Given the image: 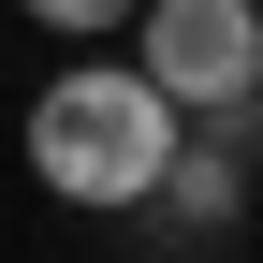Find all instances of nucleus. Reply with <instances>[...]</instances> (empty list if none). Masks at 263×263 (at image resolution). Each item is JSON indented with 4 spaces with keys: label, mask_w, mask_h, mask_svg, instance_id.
Returning <instances> with one entry per match:
<instances>
[{
    "label": "nucleus",
    "mask_w": 263,
    "mask_h": 263,
    "mask_svg": "<svg viewBox=\"0 0 263 263\" xmlns=\"http://www.w3.org/2000/svg\"><path fill=\"white\" fill-rule=\"evenodd\" d=\"M146 205H161V219H190V234H234V219H249V117H190Z\"/></svg>",
    "instance_id": "3"
},
{
    "label": "nucleus",
    "mask_w": 263,
    "mask_h": 263,
    "mask_svg": "<svg viewBox=\"0 0 263 263\" xmlns=\"http://www.w3.org/2000/svg\"><path fill=\"white\" fill-rule=\"evenodd\" d=\"M29 15H44L59 44H117V29H132V0H29Z\"/></svg>",
    "instance_id": "4"
},
{
    "label": "nucleus",
    "mask_w": 263,
    "mask_h": 263,
    "mask_svg": "<svg viewBox=\"0 0 263 263\" xmlns=\"http://www.w3.org/2000/svg\"><path fill=\"white\" fill-rule=\"evenodd\" d=\"M176 103H161L146 73H132V44H73L44 88H29V176L59 190V205H88V219H117V205H146L161 190V161H176Z\"/></svg>",
    "instance_id": "1"
},
{
    "label": "nucleus",
    "mask_w": 263,
    "mask_h": 263,
    "mask_svg": "<svg viewBox=\"0 0 263 263\" xmlns=\"http://www.w3.org/2000/svg\"><path fill=\"white\" fill-rule=\"evenodd\" d=\"M117 44L176 117H263V0H132Z\"/></svg>",
    "instance_id": "2"
}]
</instances>
